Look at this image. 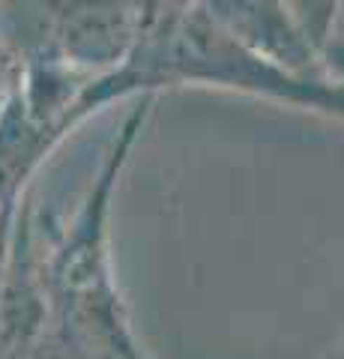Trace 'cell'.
<instances>
[{"label": "cell", "mask_w": 344, "mask_h": 359, "mask_svg": "<svg viewBox=\"0 0 344 359\" xmlns=\"http://www.w3.org/2000/svg\"><path fill=\"white\" fill-rule=\"evenodd\" d=\"M174 87H221L344 120V87L305 84L275 69L231 36L207 4H141L135 48L114 75L90 87L87 105L102 111L123 99Z\"/></svg>", "instance_id": "6da1fadb"}, {"label": "cell", "mask_w": 344, "mask_h": 359, "mask_svg": "<svg viewBox=\"0 0 344 359\" xmlns=\"http://www.w3.org/2000/svg\"><path fill=\"white\" fill-rule=\"evenodd\" d=\"M46 42L87 81L114 75L135 48L141 4H39Z\"/></svg>", "instance_id": "7a4b0ae2"}, {"label": "cell", "mask_w": 344, "mask_h": 359, "mask_svg": "<svg viewBox=\"0 0 344 359\" xmlns=\"http://www.w3.org/2000/svg\"><path fill=\"white\" fill-rule=\"evenodd\" d=\"M13 81H15V54H13V48H9L4 30H0V108H4V102H6Z\"/></svg>", "instance_id": "5b68a950"}, {"label": "cell", "mask_w": 344, "mask_h": 359, "mask_svg": "<svg viewBox=\"0 0 344 359\" xmlns=\"http://www.w3.org/2000/svg\"><path fill=\"white\" fill-rule=\"evenodd\" d=\"M317 51L329 78L344 87V4H332V13L324 27V36H320Z\"/></svg>", "instance_id": "277c9868"}, {"label": "cell", "mask_w": 344, "mask_h": 359, "mask_svg": "<svg viewBox=\"0 0 344 359\" xmlns=\"http://www.w3.org/2000/svg\"><path fill=\"white\" fill-rule=\"evenodd\" d=\"M207 6L242 48L273 63L275 69L299 78L305 84L341 87L324 69L317 45L299 25L294 4H258V0L254 4H246V0H225L221 4V0H213Z\"/></svg>", "instance_id": "3957f363"}]
</instances>
